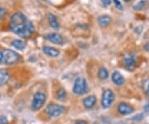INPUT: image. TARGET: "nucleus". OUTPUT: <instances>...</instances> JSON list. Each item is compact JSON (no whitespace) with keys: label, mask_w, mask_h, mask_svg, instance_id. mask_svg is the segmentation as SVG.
Listing matches in <instances>:
<instances>
[{"label":"nucleus","mask_w":149,"mask_h":124,"mask_svg":"<svg viewBox=\"0 0 149 124\" xmlns=\"http://www.w3.org/2000/svg\"><path fill=\"white\" fill-rule=\"evenodd\" d=\"M123 1H124V2H129L130 0H123Z\"/></svg>","instance_id":"c85d7f7f"},{"label":"nucleus","mask_w":149,"mask_h":124,"mask_svg":"<svg viewBox=\"0 0 149 124\" xmlns=\"http://www.w3.org/2000/svg\"><path fill=\"white\" fill-rule=\"evenodd\" d=\"M101 2L103 4L108 6L110 4V3H111V0H101Z\"/></svg>","instance_id":"b1692460"},{"label":"nucleus","mask_w":149,"mask_h":124,"mask_svg":"<svg viewBox=\"0 0 149 124\" xmlns=\"http://www.w3.org/2000/svg\"><path fill=\"white\" fill-rule=\"evenodd\" d=\"M47 38L50 42L56 43V44H62L64 41L62 36L59 33H50L47 36Z\"/></svg>","instance_id":"1a4fd4ad"},{"label":"nucleus","mask_w":149,"mask_h":124,"mask_svg":"<svg viewBox=\"0 0 149 124\" xmlns=\"http://www.w3.org/2000/svg\"><path fill=\"white\" fill-rule=\"evenodd\" d=\"M114 100V94L112 90L110 89H106L103 92L101 99L102 107L104 108H109L112 105V103Z\"/></svg>","instance_id":"39448f33"},{"label":"nucleus","mask_w":149,"mask_h":124,"mask_svg":"<svg viewBox=\"0 0 149 124\" xmlns=\"http://www.w3.org/2000/svg\"><path fill=\"white\" fill-rule=\"evenodd\" d=\"M10 78L8 73L5 70L0 69V86L6 84Z\"/></svg>","instance_id":"4468645a"},{"label":"nucleus","mask_w":149,"mask_h":124,"mask_svg":"<svg viewBox=\"0 0 149 124\" xmlns=\"http://www.w3.org/2000/svg\"><path fill=\"white\" fill-rule=\"evenodd\" d=\"M110 22H111V18H110V17L108 16V15L100 16L98 19V23H99L100 26L102 27H105L107 26H109Z\"/></svg>","instance_id":"ddd939ff"},{"label":"nucleus","mask_w":149,"mask_h":124,"mask_svg":"<svg viewBox=\"0 0 149 124\" xmlns=\"http://www.w3.org/2000/svg\"><path fill=\"white\" fill-rule=\"evenodd\" d=\"M65 108L58 104H49L47 108H46V113L50 116V117H58L61 114H62L65 112Z\"/></svg>","instance_id":"20e7f679"},{"label":"nucleus","mask_w":149,"mask_h":124,"mask_svg":"<svg viewBox=\"0 0 149 124\" xmlns=\"http://www.w3.org/2000/svg\"><path fill=\"white\" fill-rule=\"evenodd\" d=\"M74 124H88L86 121H84V120H80V121H77Z\"/></svg>","instance_id":"a878e982"},{"label":"nucleus","mask_w":149,"mask_h":124,"mask_svg":"<svg viewBox=\"0 0 149 124\" xmlns=\"http://www.w3.org/2000/svg\"><path fill=\"white\" fill-rule=\"evenodd\" d=\"M6 14H7V11L3 8H0V20L3 19L6 16Z\"/></svg>","instance_id":"4be33fe9"},{"label":"nucleus","mask_w":149,"mask_h":124,"mask_svg":"<svg viewBox=\"0 0 149 124\" xmlns=\"http://www.w3.org/2000/svg\"><path fill=\"white\" fill-rule=\"evenodd\" d=\"M46 95L43 92H37L34 97H33V100H32V108L34 110H38L41 108H42L44 103L46 102Z\"/></svg>","instance_id":"423d86ee"},{"label":"nucleus","mask_w":149,"mask_h":124,"mask_svg":"<svg viewBox=\"0 0 149 124\" xmlns=\"http://www.w3.org/2000/svg\"><path fill=\"white\" fill-rule=\"evenodd\" d=\"M118 111L122 115H128V114H131L133 113V107H131L127 103H121L118 107Z\"/></svg>","instance_id":"6e6552de"},{"label":"nucleus","mask_w":149,"mask_h":124,"mask_svg":"<svg viewBox=\"0 0 149 124\" xmlns=\"http://www.w3.org/2000/svg\"><path fill=\"white\" fill-rule=\"evenodd\" d=\"M144 91L146 94L149 96V81H146L144 82Z\"/></svg>","instance_id":"aec40b11"},{"label":"nucleus","mask_w":149,"mask_h":124,"mask_svg":"<svg viewBox=\"0 0 149 124\" xmlns=\"http://www.w3.org/2000/svg\"><path fill=\"white\" fill-rule=\"evenodd\" d=\"M87 90H88V86H87V83H86L85 78H78L74 82L73 92L75 94L82 95V94H85V92H87Z\"/></svg>","instance_id":"7ed1b4c3"},{"label":"nucleus","mask_w":149,"mask_h":124,"mask_svg":"<svg viewBox=\"0 0 149 124\" xmlns=\"http://www.w3.org/2000/svg\"><path fill=\"white\" fill-rule=\"evenodd\" d=\"M145 110H146V112H149V104L145 106Z\"/></svg>","instance_id":"cd10ccee"},{"label":"nucleus","mask_w":149,"mask_h":124,"mask_svg":"<svg viewBox=\"0 0 149 124\" xmlns=\"http://www.w3.org/2000/svg\"><path fill=\"white\" fill-rule=\"evenodd\" d=\"M66 97V92L64 88H61L57 92V98L61 101H64Z\"/></svg>","instance_id":"a211bd4d"},{"label":"nucleus","mask_w":149,"mask_h":124,"mask_svg":"<svg viewBox=\"0 0 149 124\" xmlns=\"http://www.w3.org/2000/svg\"><path fill=\"white\" fill-rule=\"evenodd\" d=\"M96 103V97L95 96H89V97H85L83 100V104L85 108L88 109L92 108Z\"/></svg>","instance_id":"9b49d317"},{"label":"nucleus","mask_w":149,"mask_h":124,"mask_svg":"<svg viewBox=\"0 0 149 124\" xmlns=\"http://www.w3.org/2000/svg\"><path fill=\"white\" fill-rule=\"evenodd\" d=\"M47 1L49 2V3H51V4H57L61 0H47Z\"/></svg>","instance_id":"393cba45"},{"label":"nucleus","mask_w":149,"mask_h":124,"mask_svg":"<svg viewBox=\"0 0 149 124\" xmlns=\"http://www.w3.org/2000/svg\"><path fill=\"white\" fill-rule=\"evenodd\" d=\"M48 22H49L51 27H53L55 29H58L59 27H60V25H59V23L57 21L56 17L53 15V14H52V13L48 14Z\"/></svg>","instance_id":"2eb2a0df"},{"label":"nucleus","mask_w":149,"mask_h":124,"mask_svg":"<svg viewBox=\"0 0 149 124\" xmlns=\"http://www.w3.org/2000/svg\"><path fill=\"white\" fill-rule=\"evenodd\" d=\"M8 121L4 116H0V124H8Z\"/></svg>","instance_id":"5701e85b"},{"label":"nucleus","mask_w":149,"mask_h":124,"mask_svg":"<svg viewBox=\"0 0 149 124\" xmlns=\"http://www.w3.org/2000/svg\"><path fill=\"white\" fill-rule=\"evenodd\" d=\"M3 63V52L0 51V63Z\"/></svg>","instance_id":"bb28decb"},{"label":"nucleus","mask_w":149,"mask_h":124,"mask_svg":"<svg viewBox=\"0 0 149 124\" xmlns=\"http://www.w3.org/2000/svg\"><path fill=\"white\" fill-rule=\"evenodd\" d=\"M112 80L118 86H121L124 83V78L122 74L118 72H113V73L112 74Z\"/></svg>","instance_id":"9d476101"},{"label":"nucleus","mask_w":149,"mask_h":124,"mask_svg":"<svg viewBox=\"0 0 149 124\" xmlns=\"http://www.w3.org/2000/svg\"><path fill=\"white\" fill-rule=\"evenodd\" d=\"M43 52H44V54H46L48 56H50V57H57L59 56V54H60V52H59L58 49H55V48H52V47H47V46H46V47H43Z\"/></svg>","instance_id":"f8f14e48"},{"label":"nucleus","mask_w":149,"mask_h":124,"mask_svg":"<svg viewBox=\"0 0 149 124\" xmlns=\"http://www.w3.org/2000/svg\"><path fill=\"white\" fill-rule=\"evenodd\" d=\"M0 96H1V95H0Z\"/></svg>","instance_id":"c756f323"},{"label":"nucleus","mask_w":149,"mask_h":124,"mask_svg":"<svg viewBox=\"0 0 149 124\" xmlns=\"http://www.w3.org/2000/svg\"><path fill=\"white\" fill-rule=\"evenodd\" d=\"M136 58L132 54H128L123 58V65L128 70H133L136 67Z\"/></svg>","instance_id":"0eeeda50"},{"label":"nucleus","mask_w":149,"mask_h":124,"mask_svg":"<svg viewBox=\"0 0 149 124\" xmlns=\"http://www.w3.org/2000/svg\"><path fill=\"white\" fill-rule=\"evenodd\" d=\"M20 56L16 52L6 49L3 52V63L6 65H13L18 63Z\"/></svg>","instance_id":"f03ea898"},{"label":"nucleus","mask_w":149,"mask_h":124,"mask_svg":"<svg viewBox=\"0 0 149 124\" xmlns=\"http://www.w3.org/2000/svg\"><path fill=\"white\" fill-rule=\"evenodd\" d=\"M145 4H146L145 1H140L139 4H138V5L134 7V8H135V9H142L143 8H144Z\"/></svg>","instance_id":"6ab92c4d"},{"label":"nucleus","mask_w":149,"mask_h":124,"mask_svg":"<svg viewBox=\"0 0 149 124\" xmlns=\"http://www.w3.org/2000/svg\"><path fill=\"white\" fill-rule=\"evenodd\" d=\"M12 45L16 49H18V50H23V49L26 48V44L24 42H22V40H18V39H16V40H13L12 42Z\"/></svg>","instance_id":"dca6fc26"},{"label":"nucleus","mask_w":149,"mask_h":124,"mask_svg":"<svg viewBox=\"0 0 149 124\" xmlns=\"http://www.w3.org/2000/svg\"><path fill=\"white\" fill-rule=\"evenodd\" d=\"M108 77H109V72H108V70L105 68H104V67L100 68V70H99V78L101 80H105Z\"/></svg>","instance_id":"f3484780"},{"label":"nucleus","mask_w":149,"mask_h":124,"mask_svg":"<svg viewBox=\"0 0 149 124\" xmlns=\"http://www.w3.org/2000/svg\"><path fill=\"white\" fill-rule=\"evenodd\" d=\"M113 3H114L115 7L117 8L118 9H119V10H122L123 5L121 4V3H120V1H119V0H113Z\"/></svg>","instance_id":"412c9836"},{"label":"nucleus","mask_w":149,"mask_h":124,"mask_svg":"<svg viewBox=\"0 0 149 124\" xmlns=\"http://www.w3.org/2000/svg\"><path fill=\"white\" fill-rule=\"evenodd\" d=\"M10 28L13 32L22 38H28L34 32L33 24L21 13H16L11 17Z\"/></svg>","instance_id":"f257e3e1"}]
</instances>
